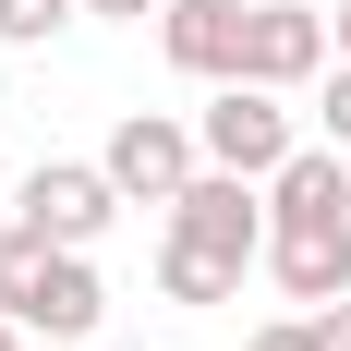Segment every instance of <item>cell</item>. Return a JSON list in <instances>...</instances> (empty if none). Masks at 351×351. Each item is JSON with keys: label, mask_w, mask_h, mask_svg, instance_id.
I'll use <instances>...</instances> for the list:
<instances>
[{"label": "cell", "mask_w": 351, "mask_h": 351, "mask_svg": "<svg viewBox=\"0 0 351 351\" xmlns=\"http://www.w3.org/2000/svg\"><path fill=\"white\" fill-rule=\"evenodd\" d=\"M194 134H206V158H218V170L279 182L291 158H303V109H291V85H254V73H230V85H206Z\"/></svg>", "instance_id": "obj_1"}, {"label": "cell", "mask_w": 351, "mask_h": 351, "mask_svg": "<svg viewBox=\"0 0 351 351\" xmlns=\"http://www.w3.org/2000/svg\"><path fill=\"white\" fill-rule=\"evenodd\" d=\"M134 206L121 182H109V158H36L25 182H12V218L25 230H49V243H109V218Z\"/></svg>", "instance_id": "obj_2"}, {"label": "cell", "mask_w": 351, "mask_h": 351, "mask_svg": "<svg viewBox=\"0 0 351 351\" xmlns=\"http://www.w3.org/2000/svg\"><path fill=\"white\" fill-rule=\"evenodd\" d=\"M97 158H109V182H121L134 206H170L182 182L206 170V134H194V121H170V109H121Z\"/></svg>", "instance_id": "obj_3"}, {"label": "cell", "mask_w": 351, "mask_h": 351, "mask_svg": "<svg viewBox=\"0 0 351 351\" xmlns=\"http://www.w3.org/2000/svg\"><path fill=\"white\" fill-rule=\"evenodd\" d=\"M327 61H339V25H327L315 0H254L243 12V73L254 85H291V97H315Z\"/></svg>", "instance_id": "obj_4"}, {"label": "cell", "mask_w": 351, "mask_h": 351, "mask_svg": "<svg viewBox=\"0 0 351 351\" xmlns=\"http://www.w3.org/2000/svg\"><path fill=\"white\" fill-rule=\"evenodd\" d=\"M170 230L182 243H206V254H243V267H267V182H243V170H194L170 194Z\"/></svg>", "instance_id": "obj_5"}, {"label": "cell", "mask_w": 351, "mask_h": 351, "mask_svg": "<svg viewBox=\"0 0 351 351\" xmlns=\"http://www.w3.org/2000/svg\"><path fill=\"white\" fill-rule=\"evenodd\" d=\"M243 12H254V0H170V12H158V49H170V73H194V85H230V73H243Z\"/></svg>", "instance_id": "obj_6"}, {"label": "cell", "mask_w": 351, "mask_h": 351, "mask_svg": "<svg viewBox=\"0 0 351 351\" xmlns=\"http://www.w3.org/2000/svg\"><path fill=\"white\" fill-rule=\"evenodd\" d=\"M97 315H109L97 243H61V254H49V279H36V303H25V327H36V339H97Z\"/></svg>", "instance_id": "obj_7"}, {"label": "cell", "mask_w": 351, "mask_h": 351, "mask_svg": "<svg viewBox=\"0 0 351 351\" xmlns=\"http://www.w3.org/2000/svg\"><path fill=\"white\" fill-rule=\"evenodd\" d=\"M267 279L291 303H339L351 291V230H267Z\"/></svg>", "instance_id": "obj_8"}, {"label": "cell", "mask_w": 351, "mask_h": 351, "mask_svg": "<svg viewBox=\"0 0 351 351\" xmlns=\"http://www.w3.org/2000/svg\"><path fill=\"white\" fill-rule=\"evenodd\" d=\"M243 254H206V243H182V230H158V291H170V303H194V315H206V303H243Z\"/></svg>", "instance_id": "obj_9"}, {"label": "cell", "mask_w": 351, "mask_h": 351, "mask_svg": "<svg viewBox=\"0 0 351 351\" xmlns=\"http://www.w3.org/2000/svg\"><path fill=\"white\" fill-rule=\"evenodd\" d=\"M49 254H61V243H49V230H25V218L0 230V315H25V303H36V279H49Z\"/></svg>", "instance_id": "obj_10"}, {"label": "cell", "mask_w": 351, "mask_h": 351, "mask_svg": "<svg viewBox=\"0 0 351 351\" xmlns=\"http://www.w3.org/2000/svg\"><path fill=\"white\" fill-rule=\"evenodd\" d=\"M85 25V0H0V49H49Z\"/></svg>", "instance_id": "obj_11"}, {"label": "cell", "mask_w": 351, "mask_h": 351, "mask_svg": "<svg viewBox=\"0 0 351 351\" xmlns=\"http://www.w3.org/2000/svg\"><path fill=\"white\" fill-rule=\"evenodd\" d=\"M243 351H327V327H315V303H303V315H267Z\"/></svg>", "instance_id": "obj_12"}, {"label": "cell", "mask_w": 351, "mask_h": 351, "mask_svg": "<svg viewBox=\"0 0 351 351\" xmlns=\"http://www.w3.org/2000/svg\"><path fill=\"white\" fill-rule=\"evenodd\" d=\"M315 121H327V145H351V61H327V85H315Z\"/></svg>", "instance_id": "obj_13"}, {"label": "cell", "mask_w": 351, "mask_h": 351, "mask_svg": "<svg viewBox=\"0 0 351 351\" xmlns=\"http://www.w3.org/2000/svg\"><path fill=\"white\" fill-rule=\"evenodd\" d=\"M85 12H97V25H158L170 0H85Z\"/></svg>", "instance_id": "obj_14"}, {"label": "cell", "mask_w": 351, "mask_h": 351, "mask_svg": "<svg viewBox=\"0 0 351 351\" xmlns=\"http://www.w3.org/2000/svg\"><path fill=\"white\" fill-rule=\"evenodd\" d=\"M315 327H327V351H351V291H339V303H315Z\"/></svg>", "instance_id": "obj_15"}, {"label": "cell", "mask_w": 351, "mask_h": 351, "mask_svg": "<svg viewBox=\"0 0 351 351\" xmlns=\"http://www.w3.org/2000/svg\"><path fill=\"white\" fill-rule=\"evenodd\" d=\"M25 339H36V327H25V315H0V351H25Z\"/></svg>", "instance_id": "obj_16"}, {"label": "cell", "mask_w": 351, "mask_h": 351, "mask_svg": "<svg viewBox=\"0 0 351 351\" xmlns=\"http://www.w3.org/2000/svg\"><path fill=\"white\" fill-rule=\"evenodd\" d=\"M327 25H339V61H351V0H339V12H327Z\"/></svg>", "instance_id": "obj_17"}, {"label": "cell", "mask_w": 351, "mask_h": 351, "mask_svg": "<svg viewBox=\"0 0 351 351\" xmlns=\"http://www.w3.org/2000/svg\"><path fill=\"white\" fill-rule=\"evenodd\" d=\"M0 230H12V206H0Z\"/></svg>", "instance_id": "obj_18"}]
</instances>
